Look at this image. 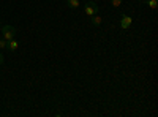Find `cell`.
Here are the masks:
<instances>
[{"instance_id": "obj_3", "label": "cell", "mask_w": 158, "mask_h": 117, "mask_svg": "<svg viewBox=\"0 0 158 117\" xmlns=\"http://www.w3.org/2000/svg\"><path fill=\"white\" fill-rule=\"evenodd\" d=\"M19 48V41L18 40H15V38H11V40H8L6 41V48L5 49H8L10 52H15V51Z\"/></svg>"}, {"instance_id": "obj_4", "label": "cell", "mask_w": 158, "mask_h": 117, "mask_svg": "<svg viewBox=\"0 0 158 117\" xmlns=\"http://www.w3.org/2000/svg\"><path fill=\"white\" fill-rule=\"evenodd\" d=\"M130 25H131V18H130V16H127V15H122V19H120V27H122L123 30H127V29H130Z\"/></svg>"}, {"instance_id": "obj_10", "label": "cell", "mask_w": 158, "mask_h": 117, "mask_svg": "<svg viewBox=\"0 0 158 117\" xmlns=\"http://www.w3.org/2000/svg\"><path fill=\"white\" fill-rule=\"evenodd\" d=\"M3 63V54H0V65Z\"/></svg>"}, {"instance_id": "obj_7", "label": "cell", "mask_w": 158, "mask_h": 117, "mask_svg": "<svg viewBox=\"0 0 158 117\" xmlns=\"http://www.w3.org/2000/svg\"><path fill=\"white\" fill-rule=\"evenodd\" d=\"M144 2H146V5H149L152 10H155L158 6V0H144Z\"/></svg>"}, {"instance_id": "obj_5", "label": "cell", "mask_w": 158, "mask_h": 117, "mask_svg": "<svg viewBox=\"0 0 158 117\" xmlns=\"http://www.w3.org/2000/svg\"><path fill=\"white\" fill-rule=\"evenodd\" d=\"M79 0H67V6L68 8H73V10H76V8H79Z\"/></svg>"}, {"instance_id": "obj_1", "label": "cell", "mask_w": 158, "mask_h": 117, "mask_svg": "<svg viewBox=\"0 0 158 117\" xmlns=\"http://www.w3.org/2000/svg\"><path fill=\"white\" fill-rule=\"evenodd\" d=\"M16 33H18V30H16V27H13V25H5V27L2 29V36L6 41L11 40V38H15Z\"/></svg>"}, {"instance_id": "obj_9", "label": "cell", "mask_w": 158, "mask_h": 117, "mask_svg": "<svg viewBox=\"0 0 158 117\" xmlns=\"http://www.w3.org/2000/svg\"><path fill=\"white\" fill-rule=\"evenodd\" d=\"M0 48H2V49L6 48V40H5L3 36H0Z\"/></svg>"}, {"instance_id": "obj_11", "label": "cell", "mask_w": 158, "mask_h": 117, "mask_svg": "<svg viewBox=\"0 0 158 117\" xmlns=\"http://www.w3.org/2000/svg\"><path fill=\"white\" fill-rule=\"evenodd\" d=\"M139 2H144V0H139Z\"/></svg>"}, {"instance_id": "obj_6", "label": "cell", "mask_w": 158, "mask_h": 117, "mask_svg": "<svg viewBox=\"0 0 158 117\" xmlns=\"http://www.w3.org/2000/svg\"><path fill=\"white\" fill-rule=\"evenodd\" d=\"M101 22H103V19H101L98 15L92 16V24H94V25H101Z\"/></svg>"}, {"instance_id": "obj_2", "label": "cell", "mask_w": 158, "mask_h": 117, "mask_svg": "<svg viewBox=\"0 0 158 117\" xmlns=\"http://www.w3.org/2000/svg\"><path fill=\"white\" fill-rule=\"evenodd\" d=\"M84 11L87 16H94V15H98V5L95 2H87L85 6H84Z\"/></svg>"}, {"instance_id": "obj_8", "label": "cell", "mask_w": 158, "mask_h": 117, "mask_svg": "<svg viewBox=\"0 0 158 117\" xmlns=\"http://www.w3.org/2000/svg\"><path fill=\"white\" fill-rule=\"evenodd\" d=\"M111 5L117 8V6H120V5H122V0H111Z\"/></svg>"}]
</instances>
